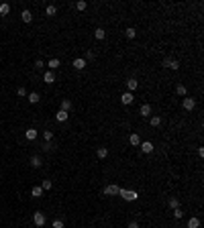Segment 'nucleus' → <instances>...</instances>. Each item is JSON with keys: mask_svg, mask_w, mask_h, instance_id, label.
Wrapping results in <instances>:
<instances>
[{"mask_svg": "<svg viewBox=\"0 0 204 228\" xmlns=\"http://www.w3.org/2000/svg\"><path fill=\"white\" fill-rule=\"evenodd\" d=\"M118 196H121L122 200H126V202H135V200L139 198V194H137L135 189H121Z\"/></svg>", "mask_w": 204, "mask_h": 228, "instance_id": "f257e3e1", "label": "nucleus"}, {"mask_svg": "<svg viewBox=\"0 0 204 228\" xmlns=\"http://www.w3.org/2000/svg\"><path fill=\"white\" fill-rule=\"evenodd\" d=\"M118 191H121V187L114 185V183H110V185L104 187V194H106V196H118Z\"/></svg>", "mask_w": 204, "mask_h": 228, "instance_id": "f03ea898", "label": "nucleus"}, {"mask_svg": "<svg viewBox=\"0 0 204 228\" xmlns=\"http://www.w3.org/2000/svg\"><path fill=\"white\" fill-rule=\"evenodd\" d=\"M163 67H167V69H178V67H180V61H178V59H163Z\"/></svg>", "mask_w": 204, "mask_h": 228, "instance_id": "7ed1b4c3", "label": "nucleus"}, {"mask_svg": "<svg viewBox=\"0 0 204 228\" xmlns=\"http://www.w3.org/2000/svg\"><path fill=\"white\" fill-rule=\"evenodd\" d=\"M182 106H184V110H194V108H196V100H194V98H184Z\"/></svg>", "mask_w": 204, "mask_h": 228, "instance_id": "20e7f679", "label": "nucleus"}, {"mask_svg": "<svg viewBox=\"0 0 204 228\" xmlns=\"http://www.w3.org/2000/svg\"><path fill=\"white\" fill-rule=\"evenodd\" d=\"M33 222H35V226H43V224H45V214L43 212H35Z\"/></svg>", "mask_w": 204, "mask_h": 228, "instance_id": "39448f33", "label": "nucleus"}, {"mask_svg": "<svg viewBox=\"0 0 204 228\" xmlns=\"http://www.w3.org/2000/svg\"><path fill=\"white\" fill-rule=\"evenodd\" d=\"M133 100H135V96H133L131 92H125V94H122V96H121V102L125 104V106H129V104H133Z\"/></svg>", "mask_w": 204, "mask_h": 228, "instance_id": "423d86ee", "label": "nucleus"}, {"mask_svg": "<svg viewBox=\"0 0 204 228\" xmlns=\"http://www.w3.org/2000/svg\"><path fill=\"white\" fill-rule=\"evenodd\" d=\"M139 147H141L143 153H151V151H153V143H151V141H141Z\"/></svg>", "mask_w": 204, "mask_h": 228, "instance_id": "0eeeda50", "label": "nucleus"}, {"mask_svg": "<svg viewBox=\"0 0 204 228\" xmlns=\"http://www.w3.org/2000/svg\"><path fill=\"white\" fill-rule=\"evenodd\" d=\"M129 143H131L133 147H139V145H141V136L137 135V132H133V135L129 136Z\"/></svg>", "mask_w": 204, "mask_h": 228, "instance_id": "6e6552de", "label": "nucleus"}, {"mask_svg": "<svg viewBox=\"0 0 204 228\" xmlns=\"http://www.w3.org/2000/svg\"><path fill=\"white\" fill-rule=\"evenodd\" d=\"M126 88H129V92L133 94V90H137L139 88V82H137L135 78H131V80H126Z\"/></svg>", "mask_w": 204, "mask_h": 228, "instance_id": "1a4fd4ad", "label": "nucleus"}, {"mask_svg": "<svg viewBox=\"0 0 204 228\" xmlns=\"http://www.w3.org/2000/svg\"><path fill=\"white\" fill-rule=\"evenodd\" d=\"M43 82L45 84H53L55 82V73L53 71H45L43 73Z\"/></svg>", "mask_w": 204, "mask_h": 228, "instance_id": "9d476101", "label": "nucleus"}, {"mask_svg": "<svg viewBox=\"0 0 204 228\" xmlns=\"http://www.w3.org/2000/svg\"><path fill=\"white\" fill-rule=\"evenodd\" d=\"M41 165H43V163H41V157H39V155H33V157H31V167L39 169Z\"/></svg>", "mask_w": 204, "mask_h": 228, "instance_id": "9b49d317", "label": "nucleus"}, {"mask_svg": "<svg viewBox=\"0 0 204 228\" xmlns=\"http://www.w3.org/2000/svg\"><path fill=\"white\" fill-rule=\"evenodd\" d=\"M37 135H39V132L35 131V128H29V131H24V136H27V141H35V139H37Z\"/></svg>", "mask_w": 204, "mask_h": 228, "instance_id": "f8f14e48", "label": "nucleus"}, {"mask_svg": "<svg viewBox=\"0 0 204 228\" xmlns=\"http://www.w3.org/2000/svg\"><path fill=\"white\" fill-rule=\"evenodd\" d=\"M73 67H76V69H84V67H86V59H84V57L73 59Z\"/></svg>", "mask_w": 204, "mask_h": 228, "instance_id": "ddd939ff", "label": "nucleus"}, {"mask_svg": "<svg viewBox=\"0 0 204 228\" xmlns=\"http://www.w3.org/2000/svg\"><path fill=\"white\" fill-rule=\"evenodd\" d=\"M68 116H69L68 112H63V110H57V114H55V120H57V122H65V120H68Z\"/></svg>", "mask_w": 204, "mask_h": 228, "instance_id": "4468645a", "label": "nucleus"}, {"mask_svg": "<svg viewBox=\"0 0 204 228\" xmlns=\"http://www.w3.org/2000/svg\"><path fill=\"white\" fill-rule=\"evenodd\" d=\"M31 196H33V198H41V196H43V187H41V185L33 187L31 189Z\"/></svg>", "mask_w": 204, "mask_h": 228, "instance_id": "2eb2a0df", "label": "nucleus"}, {"mask_svg": "<svg viewBox=\"0 0 204 228\" xmlns=\"http://www.w3.org/2000/svg\"><path fill=\"white\" fill-rule=\"evenodd\" d=\"M188 228H200V220L196 218V216H192V218L188 220Z\"/></svg>", "mask_w": 204, "mask_h": 228, "instance_id": "dca6fc26", "label": "nucleus"}, {"mask_svg": "<svg viewBox=\"0 0 204 228\" xmlns=\"http://www.w3.org/2000/svg\"><path fill=\"white\" fill-rule=\"evenodd\" d=\"M47 65H49V69H57L59 65H61V61H59L57 57H53V59H49V63H47Z\"/></svg>", "mask_w": 204, "mask_h": 228, "instance_id": "f3484780", "label": "nucleus"}, {"mask_svg": "<svg viewBox=\"0 0 204 228\" xmlns=\"http://www.w3.org/2000/svg\"><path fill=\"white\" fill-rule=\"evenodd\" d=\"M69 108H72V102H69L68 98H63V100H61V108H59V110H63V112H69Z\"/></svg>", "mask_w": 204, "mask_h": 228, "instance_id": "a211bd4d", "label": "nucleus"}, {"mask_svg": "<svg viewBox=\"0 0 204 228\" xmlns=\"http://www.w3.org/2000/svg\"><path fill=\"white\" fill-rule=\"evenodd\" d=\"M94 37H96V39H104V37H106V31H104V29H100V27H98V29L96 31H94Z\"/></svg>", "mask_w": 204, "mask_h": 228, "instance_id": "6ab92c4d", "label": "nucleus"}, {"mask_svg": "<svg viewBox=\"0 0 204 228\" xmlns=\"http://www.w3.org/2000/svg\"><path fill=\"white\" fill-rule=\"evenodd\" d=\"M20 19H23V23H31V20H33V15H31L29 10H23V15H20Z\"/></svg>", "mask_w": 204, "mask_h": 228, "instance_id": "aec40b11", "label": "nucleus"}, {"mask_svg": "<svg viewBox=\"0 0 204 228\" xmlns=\"http://www.w3.org/2000/svg\"><path fill=\"white\" fill-rule=\"evenodd\" d=\"M96 155L100 157V159H106V157H108V149H106V147H100V149L96 151Z\"/></svg>", "mask_w": 204, "mask_h": 228, "instance_id": "412c9836", "label": "nucleus"}, {"mask_svg": "<svg viewBox=\"0 0 204 228\" xmlns=\"http://www.w3.org/2000/svg\"><path fill=\"white\" fill-rule=\"evenodd\" d=\"M39 100H41V96H39L37 92H31V94H29V102H31V104H37Z\"/></svg>", "mask_w": 204, "mask_h": 228, "instance_id": "4be33fe9", "label": "nucleus"}, {"mask_svg": "<svg viewBox=\"0 0 204 228\" xmlns=\"http://www.w3.org/2000/svg\"><path fill=\"white\" fill-rule=\"evenodd\" d=\"M139 112H141L143 116H149V114H151V106H149V104H143V106H141V110H139Z\"/></svg>", "mask_w": 204, "mask_h": 228, "instance_id": "5701e85b", "label": "nucleus"}, {"mask_svg": "<svg viewBox=\"0 0 204 228\" xmlns=\"http://www.w3.org/2000/svg\"><path fill=\"white\" fill-rule=\"evenodd\" d=\"M125 35H126V39H135V35H137V31L133 29V27H129V29L125 31Z\"/></svg>", "mask_w": 204, "mask_h": 228, "instance_id": "b1692460", "label": "nucleus"}, {"mask_svg": "<svg viewBox=\"0 0 204 228\" xmlns=\"http://www.w3.org/2000/svg\"><path fill=\"white\" fill-rule=\"evenodd\" d=\"M175 94H178V96H186V86L178 84V86H175Z\"/></svg>", "mask_w": 204, "mask_h": 228, "instance_id": "393cba45", "label": "nucleus"}, {"mask_svg": "<svg viewBox=\"0 0 204 228\" xmlns=\"http://www.w3.org/2000/svg\"><path fill=\"white\" fill-rule=\"evenodd\" d=\"M41 187H43V191H47V189H51V187H53V183H51V179H43Z\"/></svg>", "mask_w": 204, "mask_h": 228, "instance_id": "a878e982", "label": "nucleus"}, {"mask_svg": "<svg viewBox=\"0 0 204 228\" xmlns=\"http://www.w3.org/2000/svg\"><path fill=\"white\" fill-rule=\"evenodd\" d=\"M43 139H45V143H51V141H53V132H51V131H45L43 132Z\"/></svg>", "mask_w": 204, "mask_h": 228, "instance_id": "bb28decb", "label": "nucleus"}, {"mask_svg": "<svg viewBox=\"0 0 204 228\" xmlns=\"http://www.w3.org/2000/svg\"><path fill=\"white\" fill-rule=\"evenodd\" d=\"M8 12H10V4H6V2L0 4V15H8Z\"/></svg>", "mask_w": 204, "mask_h": 228, "instance_id": "cd10ccee", "label": "nucleus"}, {"mask_svg": "<svg viewBox=\"0 0 204 228\" xmlns=\"http://www.w3.org/2000/svg\"><path fill=\"white\" fill-rule=\"evenodd\" d=\"M170 208H180V200H178V198H170Z\"/></svg>", "mask_w": 204, "mask_h": 228, "instance_id": "c85d7f7f", "label": "nucleus"}, {"mask_svg": "<svg viewBox=\"0 0 204 228\" xmlns=\"http://www.w3.org/2000/svg\"><path fill=\"white\" fill-rule=\"evenodd\" d=\"M45 12H47V15H49V16H53V15H55V12H57V8H55V6H53V4H49V6H47V8H45Z\"/></svg>", "mask_w": 204, "mask_h": 228, "instance_id": "c756f323", "label": "nucleus"}, {"mask_svg": "<svg viewBox=\"0 0 204 228\" xmlns=\"http://www.w3.org/2000/svg\"><path fill=\"white\" fill-rule=\"evenodd\" d=\"M86 2H84V0H78V2H76V8H78V10H86Z\"/></svg>", "mask_w": 204, "mask_h": 228, "instance_id": "7c9ffc66", "label": "nucleus"}, {"mask_svg": "<svg viewBox=\"0 0 204 228\" xmlns=\"http://www.w3.org/2000/svg\"><path fill=\"white\" fill-rule=\"evenodd\" d=\"M161 124V118L159 116H151V126H159Z\"/></svg>", "mask_w": 204, "mask_h": 228, "instance_id": "2f4dec72", "label": "nucleus"}, {"mask_svg": "<svg viewBox=\"0 0 204 228\" xmlns=\"http://www.w3.org/2000/svg\"><path fill=\"white\" fill-rule=\"evenodd\" d=\"M182 216H184V212H182L180 208H175V210H174V218H175V220H180Z\"/></svg>", "mask_w": 204, "mask_h": 228, "instance_id": "473e14b6", "label": "nucleus"}, {"mask_svg": "<svg viewBox=\"0 0 204 228\" xmlns=\"http://www.w3.org/2000/svg\"><path fill=\"white\" fill-rule=\"evenodd\" d=\"M94 57H96V53H94V51H86V57H84V59H86V61H92Z\"/></svg>", "mask_w": 204, "mask_h": 228, "instance_id": "72a5a7b5", "label": "nucleus"}, {"mask_svg": "<svg viewBox=\"0 0 204 228\" xmlns=\"http://www.w3.org/2000/svg\"><path fill=\"white\" fill-rule=\"evenodd\" d=\"M43 65H45V63L41 61V59H37V61H35V67H37V69H43Z\"/></svg>", "mask_w": 204, "mask_h": 228, "instance_id": "f704fd0d", "label": "nucleus"}, {"mask_svg": "<svg viewBox=\"0 0 204 228\" xmlns=\"http://www.w3.org/2000/svg\"><path fill=\"white\" fill-rule=\"evenodd\" d=\"M53 228H63V222L61 220H53Z\"/></svg>", "mask_w": 204, "mask_h": 228, "instance_id": "c9c22d12", "label": "nucleus"}, {"mask_svg": "<svg viewBox=\"0 0 204 228\" xmlns=\"http://www.w3.org/2000/svg\"><path fill=\"white\" fill-rule=\"evenodd\" d=\"M16 94H19V96H27V90H24V88H19V90H16Z\"/></svg>", "mask_w": 204, "mask_h": 228, "instance_id": "e433bc0d", "label": "nucleus"}, {"mask_svg": "<svg viewBox=\"0 0 204 228\" xmlns=\"http://www.w3.org/2000/svg\"><path fill=\"white\" fill-rule=\"evenodd\" d=\"M126 228H141V226H139V222H131Z\"/></svg>", "mask_w": 204, "mask_h": 228, "instance_id": "4c0bfd02", "label": "nucleus"}]
</instances>
